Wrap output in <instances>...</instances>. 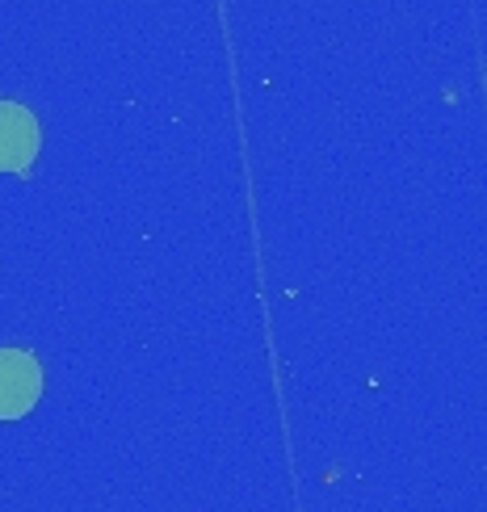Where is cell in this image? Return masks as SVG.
Returning a JSON list of instances; mask_svg holds the SVG:
<instances>
[{
	"label": "cell",
	"instance_id": "cell-1",
	"mask_svg": "<svg viewBox=\"0 0 487 512\" xmlns=\"http://www.w3.org/2000/svg\"><path fill=\"white\" fill-rule=\"evenodd\" d=\"M42 395V366L26 349H0V420H21Z\"/></svg>",
	"mask_w": 487,
	"mask_h": 512
},
{
	"label": "cell",
	"instance_id": "cell-2",
	"mask_svg": "<svg viewBox=\"0 0 487 512\" xmlns=\"http://www.w3.org/2000/svg\"><path fill=\"white\" fill-rule=\"evenodd\" d=\"M42 147L38 118L17 101H0V173H30Z\"/></svg>",
	"mask_w": 487,
	"mask_h": 512
}]
</instances>
